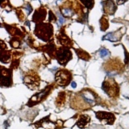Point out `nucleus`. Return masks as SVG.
Wrapping results in <instances>:
<instances>
[{"label": "nucleus", "instance_id": "obj_1", "mask_svg": "<svg viewBox=\"0 0 129 129\" xmlns=\"http://www.w3.org/2000/svg\"><path fill=\"white\" fill-rule=\"evenodd\" d=\"M97 94L91 90H83L81 91L77 98L72 102V107L76 109H87L96 104Z\"/></svg>", "mask_w": 129, "mask_h": 129}, {"label": "nucleus", "instance_id": "obj_2", "mask_svg": "<svg viewBox=\"0 0 129 129\" xmlns=\"http://www.w3.org/2000/svg\"><path fill=\"white\" fill-rule=\"evenodd\" d=\"M52 26L49 24H39L36 25L35 34L44 41H48L52 36Z\"/></svg>", "mask_w": 129, "mask_h": 129}, {"label": "nucleus", "instance_id": "obj_3", "mask_svg": "<svg viewBox=\"0 0 129 129\" xmlns=\"http://www.w3.org/2000/svg\"><path fill=\"white\" fill-rule=\"evenodd\" d=\"M102 89L109 97H116L119 94V86L117 82L111 77H107L103 82Z\"/></svg>", "mask_w": 129, "mask_h": 129}, {"label": "nucleus", "instance_id": "obj_4", "mask_svg": "<svg viewBox=\"0 0 129 129\" xmlns=\"http://www.w3.org/2000/svg\"><path fill=\"white\" fill-rule=\"evenodd\" d=\"M71 79H72V74L70 71L66 70H61L58 71L56 73V77H55L56 82L61 86H67L71 82Z\"/></svg>", "mask_w": 129, "mask_h": 129}, {"label": "nucleus", "instance_id": "obj_5", "mask_svg": "<svg viewBox=\"0 0 129 129\" xmlns=\"http://www.w3.org/2000/svg\"><path fill=\"white\" fill-rule=\"evenodd\" d=\"M57 61L61 65H65L72 59V53L68 48H60L57 53Z\"/></svg>", "mask_w": 129, "mask_h": 129}, {"label": "nucleus", "instance_id": "obj_6", "mask_svg": "<svg viewBox=\"0 0 129 129\" xmlns=\"http://www.w3.org/2000/svg\"><path fill=\"white\" fill-rule=\"evenodd\" d=\"M12 84L11 71L3 66H0V85L2 86H11Z\"/></svg>", "mask_w": 129, "mask_h": 129}, {"label": "nucleus", "instance_id": "obj_7", "mask_svg": "<svg viewBox=\"0 0 129 129\" xmlns=\"http://www.w3.org/2000/svg\"><path fill=\"white\" fill-rule=\"evenodd\" d=\"M51 90H52L51 86H47L45 89H44L42 91H40V93H38V94H35L34 96H32V98H30V100L28 101V103H27V105L31 107V106L37 104L38 103H40L41 101H42L44 98H45L46 96L50 93Z\"/></svg>", "mask_w": 129, "mask_h": 129}, {"label": "nucleus", "instance_id": "obj_8", "mask_svg": "<svg viewBox=\"0 0 129 129\" xmlns=\"http://www.w3.org/2000/svg\"><path fill=\"white\" fill-rule=\"evenodd\" d=\"M95 115L96 118L103 124H109V125L110 124L111 125V124L114 123L115 119H116V117H115L114 115L110 112L98 111L95 112Z\"/></svg>", "mask_w": 129, "mask_h": 129}, {"label": "nucleus", "instance_id": "obj_9", "mask_svg": "<svg viewBox=\"0 0 129 129\" xmlns=\"http://www.w3.org/2000/svg\"><path fill=\"white\" fill-rule=\"evenodd\" d=\"M34 126L36 127V129H56L57 128V124L50 121L48 117L36 123Z\"/></svg>", "mask_w": 129, "mask_h": 129}, {"label": "nucleus", "instance_id": "obj_10", "mask_svg": "<svg viewBox=\"0 0 129 129\" xmlns=\"http://www.w3.org/2000/svg\"><path fill=\"white\" fill-rule=\"evenodd\" d=\"M102 4L103 5V11L106 14H110L113 15L115 11H116V6L115 5L114 2L112 1H104L102 2Z\"/></svg>", "mask_w": 129, "mask_h": 129}, {"label": "nucleus", "instance_id": "obj_11", "mask_svg": "<svg viewBox=\"0 0 129 129\" xmlns=\"http://www.w3.org/2000/svg\"><path fill=\"white\" fill-rule=\"evenodd\" d=\"M46 17V11L44 8H40L38 10L36 11V12L34 13L33 17H32V20L36 23H40L43 21Z\"/></svg>", "mask_w": 129, "mask_h": 129}, {"label": "nucleus", "instance_id": "obj_12", "mask_svg": "<svg viewBox=\"0 0 129 129\" xmlns=\"http://www.w3.org/2000/svg\"><path fill=\"white\" fill-rule=\"evenodd\" d=\"M40 80L37 77H34V76H27L25 77V84L27 86H30V85H32L31 88L35 89L38 86Z\"/></svg>", "mask_w": 129, "mask_h": 129}, {"label": "nucleus", "instance_id": "obj_13", "mask_svg": "<svg viewBox=\"0 0 129 129\" xmlns=\"http://www.w3.org/2000/svg\"><path fill=\"white\" fill-rule=\"evenodd\" d=\"M90 121V117L87 115H82L79 116L77 121V125L78 128H84L87 124L89 123V122Z\"/></svg>", "mask_w": 129, "mask_h": 129}, {"label": "nucleus", "instance_id": "obj_14", "mask_svg": "<svg viewBox=\"0 0 129 129\" xmlns=\"http://www.w3.org/2000/svg\"><path fill=\"white\" fill-rule=\"evenodd\" d=\"M122 36V33L119 32H110V33L107 34L105 36L103 37V40H109L110 41H116L119 40Z\"/></svg>", "mask_w": 129, "mask_h": 129}, {"label": "nucleus", "instance_id": "obj_15", "mask_svg": "<svg viewBox=\"0 0 129 129\" xmlns=\"http://www.w3.org/2000/svg\"><path fill=\"white\" fill-rule=\"evenodd\" d=\"M10 59V52L9 51H1L0 52V61L3 63H6Z\"/></svg>", "mask_w": 129, "mask_h": 129}, {"label": "nucleus", "instance_id": "obj_16", "mask_svg": "<svg viewBox=\"0 0 129 129\" xmlns=\"http://www.w3.org/2000/svg\"><path fill=\"white\" fill-rule=\"evenodd\" d=\"M62 14H63V15L66 16V17H72V16L74 15L73 10H71L70 8L62 9Z\"/></svg>", "mask_w": 129, "mask_h": 129}, {"label": "nucleus", "instance_id": "obj_17", "mask_svg": "<svg viewBox=\"0 0 129 129\" xmlns=\"http://www.w3.org/2000/svg\"><path fill=\"white\" fill-rule=\"evenodd\" d=\"M99 54H100V57H101L104 58V57L109 56V55H110V52L108 51L107 49H106V48H102V49L100 50V52H99Z\"/></svg>", "mask_w": 129, "mask_h": 129}, {"label": "nucleus", "instance_id": "obj_18", "mask_svg": "<svg viewBox=\"0 0 129 129\" xmlns=\"http://www.w3.org/2000/svg\"><path fill=\"white\" fill-rule=\"evenodd\" d=\"M82 3L86 5V7L88 8H92V6L94 5V2L93 1H82Z\"/></svg>", "mask_w": 129, "mask_h": 129}, {"label": "nucleus", "instance_id": "obj_19", "mask_svg": "<svg viewBox=\"0 0 129 129\" xmlns=\"http://www.w3.org/2000/svg\"><path fill=\"white\" fill-rule=\"evenodd\" d=\"M25 8H26V10H27V11H28V13H27V14H30V13L32 12V9L31 6H30L29 4H27V5L26 6V7H25Z\"/></svg>", "mask_w": 129, "mask_h": 129}, {"label": "nucleus", "instance_id": "obj_20", "mask_svg": "<svg viewBox=\"0 0 129 129\" xmlns=\"http://www.w3.org/2000/svg\"><path fill=\"white\" fill-rule=\"evenodd\" d=\"M58 20H59V23L61 24H63L64 23V19L63 17H62V16H61V15L59 16V19Z\"/></svg>", "mask_w": 129, "mask_h": 129}, {"label": "nucleus", "instance_id": "obj_21", "mask_svg": "<svg viewBox=\"0 0 129 129\" xmlns=\"http://www.w3.org/2000/svg\"><path fill=\"white\" fill-rule=\"evenodd\" d=\"M71 86H72L73 88H76V86H77V85H76V82H71Z\"/></svg>", "mask_w": 129, "mask_h": 129}]
</instances>
